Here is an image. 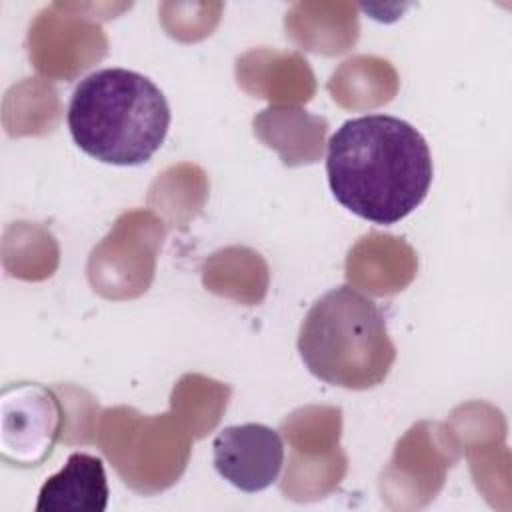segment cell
Wrapping results in <instances>:
<instances>
[{
	"instance_id": "cell-1",
	"label": "cell",
	"mask_w": 512,
	"mask_h": 512,
	"mask_svg": "<svg viewBox=\"0 0 512 512\" xmlns=\"http://www.w3.org/2000/svg\"><path fill=\"white\" fill-rule=\"evenodd\" d=\"M332 196L352 214L390 226L416 210L432 184V154L406 120L366 114L346 120L328 140Z\"/></svg>"
},
{
	"instance_id": "cell-2",
	"label": "cell",
	"mask_w": 512,
	"mask_h": 512,
	"mask_svg": "<svg viewBox=\"0 0 512 512\" xmlns=\"http://www.w3.org/2000/svg\"><path fill=\"white\" fill-rule=\"evenodd\" d=\"M68 128L88 156L114 166H140L164 144L170 106L162 90L128 68H102L78 82Z\"/></svg>"
},
{
	"instance_id": "cell-3",
	"label": "cell",
	"mask_w": 512,
	"mask_h": 512,
	"mask_svg": "<svg viewBox=\"0 0 512 512\" xmlns=\"http://www.w3.org/2000/svg\"><path fill=\"white\" fill-rule=\"evenodd\" d=\"M298 352L318 380L350 390L384 382L396 358L382 310L350 286L332 288L310 306Z\"/></svg>"
},
{
	"instance_id": "cell-4",
	"label": "cell",
	"mask_w": 512,
	"mask_h": 512,
	"mask_svg": "<svg viewBox=\"0 0 512 512\" xmlns=\"http://www.w3.org/2000/svg\"><path fill=\"white\" fill-rule=\"evenodd\" d=\"M0 422L2 458L12 466L34 468L52 454L62 428V406L42 384L18 382L2 392Z\"/></svg>"
},
{
	"instance_id": "cell-5",
	"label": "cell",
	"mask_w": 512,
	"mask_h": 512,
	"mask_svg": "<svg viewBox=\"0 0 512 512\" xmlns=\"http://www.w3.org/2000/svg\"><path fill=\"white\" fill-rule=\"evenodd\" d=\"M212 452L216 472L248 494L272 486L284 464L280 434L256 422L222 428L212 442Z\"/></svg>"
},
{
	"instance_id": "cell-6",
	"label": "cell",
	"mask_w": 512,
	"mask_h": 512,
	"mask_svg": "<svg viewBox=\"0 0 512 512\" xmlns=\"http://www.w3.org/2000/svg\"><path fill=\"white\" fill-rule=\"evenodd\" d=\"M108 482L98 456L72 452L66 464L44 480L38 492V512H104L108 506Z\"/></svg>"
}]
</instances>
